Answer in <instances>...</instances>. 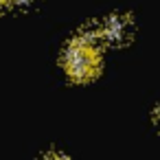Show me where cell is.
<instances>
[{
  "instance_id": "obj_1",
  "label": "cell",
  "mask_w": 160,
  "mask_h": 160,
  "mask_svg": "<svg viewBox=\"0 0 160 160\" xmlns=\"http://www.w3.org/2000/svg\"><path fill=\"white\" fill-rule=\"evenodd\" d=\"M64 68L66 75L77 83L94 79L101 70V53L97 42L88 35L75 38L64 51Z\"/></svg>"
},
{
  "instance_id": "obj_2",
  "label": "cell",
  "mask_w": 160,
  "mask_h": 160,
  "mask_svg": "<svg viewBox=\"0 0 160 160\" xmlns=\"http://www.w3.org/2000/svg\"><path fill=\"white\" fill-rule=\"evenodd\" d=\"M132 35V20L127 16H110L101 27V38L110 44H125Z\"/></svg>"
},
{
  "instance_id": "obj_3",
  "label": "cell",
  "mask_w": 160,
  "mask_h": 160,
  "mask_svg": "<svg viewBox=\"0 0 160 160\" xmlns=\"http://www.w3.org/2000/svg\"><path fill=\"white\" fill-rule=\"evenodd\" d=\"M42 160H66L64 156H59V153H48L46 158H42Z\"/></svg>"
},
{
  "instance_id": "obj_4",
  "label": "cell",
  "mask_w": 160,
  "mask_h": 160,
  "mask_svg": "<svg viewBox=\"0 0 160 160\" xmlns=\"http://www.w3.org/2000/svg\"><path fill=\"white\" fill-rule=\"evenodd\" d=\"M9 2V0H0V7H2V5H7Z\"/></svg>"
}]
</instances>
